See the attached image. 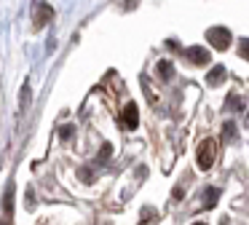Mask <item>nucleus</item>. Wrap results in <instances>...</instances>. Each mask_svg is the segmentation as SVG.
Listing matches in <instances>:
<instances>
[{"label":"nucleus","instance_id":"nucleus-1","mask_svg":"<svg viewBox=\"0 0 249 225\" xmlns=\"http://www.w3.org/2000/svg\"><path fill=\"white\" fill-rule=\"evenodd\" d=\"M217 158V142L214 139H204V142L198 145V153H196V161H198L201 169H212V164H214Z\"/></svg>","mask_w":249,"mask_h":225},{"label":"nucleus","instance_id":"nucleus-2","mask_svg":"<svg viewBox=\"0 0 249 225\" xmlns=\"http://www.w3.org/2000/svg\"><path fill=\"white\" fill-rule=\"evenodd\" d=\"M206 38H209V43L214 48H220V51H225V48L231 46V32H228L225 27H212V30L206 32Z\"/></svg>","mask_w":249,"mask_h":225},{"label":"nucleus","instance_id":"nucleus-3","mask_svg":"<svg viewBox=\"0 0 249 225\" xmlns=\"http://www.w3.org/2000/svg\"><path fill=\"white\" fill-rule=\"evenodd\" d=\"M137 118H140V112H137L134 102H129V105L124 107V112H121V123H124L126 129H134L137 126Z\"/></svg>","mask_w":249,"mask_h":225},{"label":"nucleus","instance_id":"nucleus-4","mask_svg":"<svg viewBox=\"0 0 249 225\" xmlns=\"http://www.w3.org/2000/svg\"><path fill=\"white\" fill-rule=\"evenodd\" d=\"M46 21H51V8L46 3H40L38 8H35V19H33V27L35 30H40V27L46 24Z\"/></svg>","mask_w":249,"mask_h":225},{"label":"nucleus","instance_id":"nucleus-5","mask_svg":"<svg viewBox=\"0 0 249 225\" xmlns=\"http://www.w3.org/2000/svg\"><path fill=\"white\" fill-rule=\"evenodd\" d=\"M188 59L193 64H206V62H209V51H206V48L193 46V48H188Z\"/></svg>","mask_w":249,"mask_h":225},{"label":"nucleus","instance_id":"nucleus-6","mask_svg":"<svg viewBox=\"0 0 249 225\" xmlns=\"http://www.w3.org/2000/svg\"><path fill=\"white\" fill-rule=\"evenodd\" d=\"M222 78H225V70H222V67H214V70L209 73V86L222 83Z\"/></svg>","mask_w":249,"mask_h":225},{"label":"nucleus","instance_id":"nucleus-7","mask_svg":"<svg viewBox=\"0 0 249 225\" xmlns=\"http://www.w3.org/2000/svg\"><path fill=\"white\" fill-rule=\"evenodd\" d=\"M238 54L249 62V38H241V43H238Z\"/></svg>","mask_w":249,"mask_h":225},{"label":"nucleus","instance_id":"nucleus-8","mask_svg":"<svg viewBox=\"0 0 249 225\" xmlns=\"http://www.w3.org/2000/svg\"><path fill=\"white\" fill-rule=\"evenodd\" d=\"M214 201H217V188H209V190H206V209L214 206Z\"/></svg>","mask_w":249,"mask_h":225},{"label":"nucleus","instance_id":"nucleus-9","mask_svg":"<svg viewBox=\"0 0 249 225\" xmlns=\"http://www.w3.org/2000/svg\"><path fill=\"white\" fill-rule=\"evenodd\" d=\"M59 134H62V137H72V126H62Z\"/></svg>","mask_w":249,"mask_h":225}]
</instances>
